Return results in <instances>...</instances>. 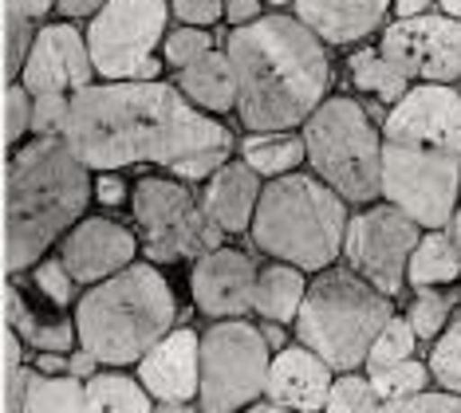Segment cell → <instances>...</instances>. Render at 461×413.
<instances>
[{
    "instance_id": "1",
    "label": "cell",
    "mask_w": 461,
    "mask_h": 413,
    "mask_svg": "<svg viewBox=\"0 0 461 413\" xmlns=\"http://www.w3.org/2000/svg\"><path fill=\"white\" fill-rule=\"evenodd\" d=\"M59 138L83 166H170L205 146H233V134L162 79H103L71 91Z\"/></svg>"
},
{
    "instance_id": "2",
    "label": "cell",
    "mask_w": 461,
    "mask_h": 413,
    "mask_svg": "<svg viewBox=\"0 0 461 413\" xmlns=\"http://www.w3.org/2000/svg\"><path fill=\"white\" fill-rule=\"evenodd\" d=\"M383 197L422 229H446L461 201V91L411 83L383 119Z\"/></svg>"
},
{
    "instance_id": "3",
    "label": "cell",
    "mask_w": 461,
    "mask_h": 413,
    "mask_svg": "<svg viewBox=\"0 0 461 413\" xmlns=\"http://www.w3.org/2000/svg\"><path fill=\"white\" fill-rule=\"evenodd\" d=\"M237 76V119L245 130H296L328 99V44L300 16H257L225 40Z\"/></svg>"
},
{
    "instance_id": "4",
    "label": "cell",
    "mask_w": 461,
    "mask_h": 413,
    "mask_svg": "<svg viewBox=\"0 0 461 413\" xmlns=\"http://www.w3.org/2000/svg\"><path fill=\"white\" fill-rule=\"evenodd\" d=\"M91 205V169L68 150L59 134H32L20 142L8 162V272L32 268L48 256L51 245L87 213Z\"/></svg>"
},
{
    "instance_id": "5",
    "label": "cell",
    "mask_w": 461,
    "mask_h": 413,
    "mask_svg": "<svg viewBox=\"0 0 461 413\" xmlns=\"http://www.w3.org/2000/svg\"><path fill=\"white\" fill-rule=\"evenodd\" d=\"M76 338L99 366H134L177 323V300L158 264H127L76 300Z\"/></svg>"
},
{
    "instance_id": "6",
    "label": "cell",
    "mask_w": 461,
    "mask_h": 413,
    "mask_svg": "<svg viewBox=\"0 0 461 413\" xmlns=\"http://www.w3.org/2000/svg\"><path fill=\"white\" fill-rule=\"evenodd\" d=\"M249 232L253 245L272 260L296 264L303 272H323L343 252L348 201L316 174L292 169L260 189Z\"/></svg>"
},
{
    "instance_id": "7",
    "label": "cell",
    "mask_w": 461,
    "mask_h": 413,
    "mask_svg": "<svg viewBox=\"0 0 461 413\" xmlns=\"http://www.w3.org/2000/svg\"><path fill=\"white\" fill-rule=\"evenodd\" d=\"M394 315L391 295L343 268H323L296 311V338L331 370H359L375 335Z\"/></svg>"
},
{
    "instance_id": "8",
    "label": "cell",
    "mask_w": 461,
    "mask_h": 413,
    "mask_svg": "<svg viewBox=\"0 0 461 413\" xmlns=\"http://www.w3.org/2000/svg\"><path fill=\"white\" fill-rule=\"evenodd\" d=\"M303 157L312 174L328 182L348 205H371L383 197V130L355 99H323L303 119Z\"/></svg>"
},
{
    "instance_id": "9",
    "label": "cell",
    "mask_w": 461,
    "mask_h": 413,
    "mask_svg": "<svg viewBox=\"0 0 461 413\" xmlns=\"http://www.w3.org/2000/svg\"><path fill=\"white\" fill-rule=\"evenodd\" d=\"M131 213L139 225V248L150 264L194 260L225 245V232L182 177H139L131 189Z\"/></svg>"
},
{
    "instance_id": "10",
    "label": "cell",
    "mask_w": 461,
    "mask_h": 413,
    "mask_svg": "<svg viewBox=\"0 0 461 413\" xmlns=\"http://www.w3.org/2000/svg\"><path fill=\"white\" fill-rule=\"evenodd\" d=\"M170 0H103L95 16H87V51L99 79H158L162 59H154Z\"/></svg>"
},
{
    "instance_id": "11",
    "label": "cell",
    "mask_w": 461,
    "mask_h": 413,
    "mask_svg": "<svg viewBox=\"0 0 461 413\" xmlns=\"http://www.w3.org/2000/svg\"><path fill=\"white\" fill-rule=\"evenodd\" d=\"M268 363L272 355L260 327L245 319H217L202 335V413H237L253 406L265 394Z\"/></svg>"
},
{
    "instance_id": "12",
    "label": "cell",
    "mask_w": 461,
    "mask_h": 413,
    "mask_svg": "<svg viewBox=\"0 0 461 413\" xmlns=\"http://www.w3.org/2000/svg\"><path fill=\"white\" fill-rule=\"evenodd\" d=\"M422 237V225L411 220L398 205L383 201V205H366L363 213L348 217V232H343V252L355 275H363L371 288L383 295H398L406 283V260Z\"/></svg>"
},
{
    "instance_id": "13",
    "label": "cell",
    "mask_w": 461,
    "mask_h": 413,
    "mask_svg": "<svg viewBox=\"0 0 461 413\" xmlns=\"http://www.w3.org/2000/svg\"><path fill=\"white\" fill-rule=\"evenodd\" d=\"M383 59H391L411 83H461V20L446 13L394 16L379 36Z\"/></svg>"
},
{
    "instance_id": "14",
    "label": "cell",
    "mask_w": 461,
    "mask_h": 413,
    "mask_svg": "<svg viewBox=\"0 0 461 413\" xmlns=\"http://www.w3.org/2000/svg\"><path fill=\"white\" fill-rule=\"evenodd\" d=\"M16 79L24 83L28 94H44V91L71 94L87 87V83H95V63H91L83 31L71 20L36 28V40L28 48V59Z\"/></svg>"
},
{
    "instance_id": "15",
    "label": "cell",
    "mask_w": 461,
    "mask_h": 413,
    "mask_svg": "<svg viewBox=\"0 0 461 413\" xmlns=\"http://www.w3.org/2000/svg\"><path fill=\"white\" fill-rule=\"evenodd\" d=\"M134 256H139V237L111 217H79L59 237V260L79 288H91L122 272L127 264H134Z\"/></svg>"
},
{
    "instance_id": "16",
    "label": "cell",
    "mask_w": 461,
    "mask_h": 413,
    "mask_svg": "<svg viewBox=\"0 0 461 413\" xmlns=\"http://www.w3.org/2000/svg\"><path fill=\"white\" fill-rule=\"evenodd\" d=\"M253 288H257V264L253 256L237 248H209L194 256L190 268V295L197 311L209 319H240L253 311Z\"/></svg>"
},
{
    "instance_id": "17",
    "label": "cell",
    "mask_w": 461,
    "mask_h": 413,
    "mask_svg": "<svg viewBox=\"0 0 461 413\" xmlns=\"http://www.w3.org/2000/svg\"><path fill=\"white\" fill-rule=\"evenodd\" d=\"M134 366L154 401H194L202 378V335L194 327H170Z\"/></svg>"
},
{
    "instance_id": "18",
    "label": "cell",
    "mask_w": 461,
    "mask_h": 413,
    "mask_svg": "<svg viewBox=\"0 0 461 413\" xmlns=\"http://www.w3.org/2000/svg\"><path fill=\"white\" fill-rule=\"evenodd\" d=\"M8 323L20 335V343L32 351H76V315H68V307H56L48 295L36 292V283L28 280V272H8Z\"/></svg>"
},
{
    "instance_id": "19",
    "label": "cell",
    "mask_w": 461,
    "mask_h": 413,
    "mask_svg": "<svg viewBox=\"0 0 461 413\" xmlns=\"http://www.w3.org/2000/svg\"><path fill=\"white\" fill-rule=\"evenodd\" d=\"M331 390V366L308 346H280L265 374V401L300 413H323Z\"/></svg>"
},
{
    "instance_id": "20",
    "label": "cell",
    "mask_w": 461,
    "mask_h": 413,
    "mask_svg": "<svg viewBox=\"0 0 461 413\" xmlns=\"http://www.w3.org/2000/svg\"><path fill=\"white\" fill-rule=\"evenodd\" d=\"M292 4L303 24L331 48L359 44L391 13V0H292Z\"/></svg>"
},
{
    "instance_id": "21",
    "label": "cell",
    "mask_w": 461,
    "mask_h": 413,
    "mask_svg": "<svg viewBox=\"0 0 461 413\" xmlns=\"http://www.w3.org/2000/svg\"><path fill=\"white\" fill-rule=\"evenodd\" d=\"M260 189H265L260 174L240 157V162H225L209 174L202 205L209 209V217L221 225V232H245L253 225Z\"/></svg>"
},
{
    "instance_id": "22",
    "label": "cell",
    "mask_w": 461,
    "mask_h": 413,
    "mask_svg": "<svg viewBox=\"0 0 461 413\" xmlns=\"http://www.w3.org/2000/svg\"><path fill=\"white\" fill-rule=\"evenodd\" d=\"M177 91L202 111L225 114L237 107V76H233V63H229L225 51H202L197 59H190L185 67H177Z\"/></svg>"
},
{
    "instance_id": "23",
    "label": "cell",
    "mask_w": 461,
    "mask_h": 413,
    "mask_svg": "<svg viewBox=\"0 0 461 413\" xmlns=\"http://www.w3.org/2000/svg\"><path fill=\"white\" fill-rule=\"evenodd\" d=\"M308 292L303 268L285 260H272L268 268H257V288H253V311L272 323H292L300 311V300Z\"/></svg>"
},
{
    "instance_id": "24",
    "label": "cell",
    "mask_w": 461,
    "mask_h": 413,
    "mask_svg": "<svg viewBox=\"0 0 461 413\" xmlns=\"http://www.w3.org/2000/svg\"><path fill=\"white\" fill-rule=\"evenodd\" d=\"M461 275V252L454 248L446 229H426L418 237V245L406 260V280L414 288H446V283H457Z\"/></svg>"
},
{
    "instance_id": "25",
    "label": "cell",
    "mask_w": 461,
    "mask_h": 413,
    "mask_svg": "<svg viewBox=\"0 0 461 413\" xmlns=\"http://www.w3.org/2000/svg\"><path fill=\"white\" fill-rule=\"evenodd\" d=\"M83 413H154L146 386L119 370H95L83 382Z\"/></svg>"
},
{
    "instance_id": "26",
    "label": "cell",
    "mask_w": 461,
    "mask_h": 413,
    "mask_svg": "<svg viewBox=\"0 0 461 413\" xmlns=\"http://www.w3.org/2000/svg\"><path fill=\"white\" fill-rule=\"evenodd\" d=\"M240 157L260 177L292 174L303 166V138L292 130H249V138L240 142Z\"/></svg>"
},
{
    "instance_id": "27",
    "label": "cell",
    "mask_w": 461,
    "mask_h": 413,
    "mask_svg": "<svg viewBox=\"0 0 461 413\" xmlns=\"http://www.w3.org/2000/svg\"><path fill=\"white\" fill-rule=\"evenodd\" d=\"M348 76H351L355 87L366 91V94H375V99L386 103V107H394V103L402 99L406 91H411V79H406L391 59H383L379 48H359V51H351Z\"/></svg>"
},
{
    "instance_id": "28",
    "label": "cell",
    "mask_w": 461,
    "mask_h": 413,
    "mask_svg": "<svg viewBox=\"0 0 461 413\" xmlns=\"http://www.w3.org/2000/svg\"><path fill=\"white\" fill-rule=\"evenodd\" d=\"M16 413H83V382L71 374H40L32 366Z\"/></svg>"
},
{
    "instance_id": "29",
    "label": "cell",
    "mask_w": 461,
    "mask_h": 413,
    "mask_svg": "<svg viewBox=\"0 0 461 413\" xmlns=\"http://www.w3.org/2000/svg\"><path fill=\"white\" fill-rule=\"evenodd\" d=\"M366 382L379 394V401H394V398H411L418 390H426L429 382V366L418 363V358H402V363L379 366V370H366Z\"/></svg>"
},
{
    "instance_id": "30",
    "label": "cell",
    "mask_w": 461,
    "mask_h": 413,
    "mask_svg": "<svg viewBox=\"0 0 461 413\" xmlns=\"http://www.w3.org/2000/svg\"><path fill=\"white\" fill-rule=\"evenodd\" d=\"M454 303H457V295H454V292L418 288L414 303H411V311H406V323L414 327V335H418V338H426V343H429V338H438V335L446 331Z\"/></svg>"
},
{
    "instance_id": "31",
    "label": "cell",
    "mask_w": 461,
    "mask_h": 413,
    "mask_svg": "<svg viewBox=\"0 0 461 413\" xmlns=\"http://www.w3.org/2000/svg\"><path fill=\"white\" fill-rule=\"evenodd\" d=\"M414 346H418V335H414V327L406 323V315H391V319L383 323V331L375 335L371 351H366V370L402 363V358L414 355Z\"/></svg>"
},
{
    "instance_id": "32",
    "label": "cell",
    "mask_w": 461,
    "mask_h": 413,
    "mask_svg": "<svg viewBox=\"0 0 461 413\" xmlns=\"http://www.w3.org/2000/svg\"><path fill=\"white\" fill-rule=\"evenodd\" d=\"M426 366H429V378H434L442 390H449V394H461V315L454 323H446V331L434 343Z\"/></svg>"
},
{
    "instance_id": "33",
    "label": "cell",
    "mask_w": 461,
    "mask_h": 413,
    "mask_svg": "<svg viewBox=\"0 0 461 413\" xmlns=\"http://www.w3.org/2000/svg\"><path fill=\"white\" fill-rule=\"evenodd\" d=\"M24 272H28V280L36 283V292L48 295L56 307H76V300H79L76 288L79 283L71 280V272L64 268V260L59 256H40L32 268H24Z\"/></svg>"
},
{
    "instance_id": "34",
    "label": "cell",
    "mask_w": 461,
    "mask_h": 413,
    "mask_svg": "<svg viewBox=\"0 0 461 413\" xmlns=\"http://www.w3.org/2000/svg\"><path fill=\"white\" fill-rule=\"evenodd\" d=\"M375 406H379V394L371 390V382L359 374H343L331 378L323 413H375Z\"/></svg>"
},
{
    "instance_id": "35",
    "label": "cell",
    "mask_w": 461,
    "mask_h": 413,
    "mask_svg": "<svg viewBox=\"0 0 461 413\" xmlns=\"http://www.w3.org/2000/svg\"><path fill=\"white\" fill-rule=\"evenodd\" d=\"M209 48H213V31H209V28L182 24V28H174V31H166V36H162V56H166V63H170L174 71L185 67V63L197 59Z\"/></svg>"
},
{
    "instance_id": "36",
    "label": "cell",
    "mask_w": 461,
    "mask_h": 413,
    "mask_svg": "<svg viewBox=\"0 0 461 413\" xmlns=\"http://www.w3.org/2000/svg\"><path fill=\"white\" fill-rule=\"evenodd\" d=\"M36 20H28V16H13V13H5V76L8 83H13L20 76V67H24V59H28V48H32V40H36Z\"/></svg>"
},
{
    "instance_id": "37",
    "label": "cell",
    "mask_w": 461,
    "mask_h": 413,
    "mask_svg": "<svg viewBox=\"0 0 461 413\" xmlns=\"http://www.w3.org/2000/svg\"><path fill=\"white\" fill-rule=\"evenodd\" d=\"M28 134H32V94L24 91L20 79H13L5 94V142L20 146Z\"/></svg>"
},
{
    "instance_id": "38",
    "label": "cell",
    "mask_w": 461,
    "mask_h": 413,
    "mask_svg": "<svg viewBox=\"0 0 461 413\" xmlns=\"http://www.w3.org/2000/svg\"><path fill=\"white\" fill-rule=\"evenodd\" d=\"M375 413H461V394L449 390H418L411 398H394V401H379Z\"/></svg>"
},
{
    "instance_id": "39",
    "label": "cell",
    "mask_w": 461,
    "mask_h": 413,
    "mask_svg": "<svg viewBox=\"0 0 461 413\" xmlns=\"http://www.w3.org/2000/svg\"><path fill=\"white\" fill-rule=\"evenodd\" d=\"M229 154H233V146H205V150H194V154L170 162V169H174V177H182V182H205L217 166L229 162Z\"/></svg>"
},
{
    "instance_id": "40",
    "label": "cell",
    "mask_w": 461,
    "mask_h": 413,
    "mask_svg": "<svg viewBox=\"0 0 461 413\" xmlns=\"http://www.w3.org/2000/svg\"><path fill=\"white\" fill-rule=\"evenodd\" d=\"M68 103H71V94H64V91L32 94V134H59L64 130Z\"/></svg>"
},
{
    "instance_id": "41",
    "label": "cell",
    "mask_w": 461,
    "mask_h": 413,
    "mask_svg": "<svg viewBox=\"0 0 461 413\" xmlns=\"http://www.w3.org/2000/svg\"><path fill=\"white\" fill-rule=\"evenodd\" d=\"M170 13L182 20V24L213 28L217 20L225 16V0H170Z\"/></svg>"
},
{
    "instance_id": "42",
    "label": "cell",
    "mask_w": 461,
    "mask_h": 413,
    "mask_svg": "<svg viewBox=\"0 0 461 413\" xmlns=\"http://www.w3.org/2000/svg\"><path fill=\"white\" fill-rule=\"evenodd\" d=\"M91 197L99 201V205H122V201H131V189L127 182L119 177V169H95V177H91Z\"/></svg>"
},
{
    "instance_id": "43",
    "label": "cell",
    "mask_w": 461,
    "mask_h": 413,
    "mask_svg": "<svg viewBox=\"0 0 461 413\" xmlns=\"http://www.w3.org/2000/svg\"><path fill=\"white\" fill-rule=\"evenodd\" d=\"M5 13L13 16H28V20H44L48 13H56V0H5Z\"/></svg>"
},
{
    "instance_id": "44",
    "label": "cell",
    "mask_w": 461,
    "mask_h": 413,
    "mask_svg": "<svg viewBox=\"0 0 461 413\" xmlns=\"http://www.w3.org/2000/svg\"><path fill=\"white\" fill-rule=\"evenodd\" d=\"M99 370V358L91 351H83V346H76V351H68V374L79 378V382H87L91 374Z\"/></svg>"
},
{
    "instance_id": "45",
    "label": "cell",
    "mask_w": 461,
    "mask_h": 413,
    "mask_svg": "<svg viewBox=\"0 0 461 413\" xmlns=\"http://www.w3.org/2000/svg\"><path fill=\"white\" fill-rule=\"evenodd\" d=\"M260 4L265 0H225V20L229 24H249V20H257L260 16Z\"/></svg>"
},
{
    "instance_id": "46",
    "label": "cell",
    "mask_w": 461,
    "mask_h": 413,
    "mask_svg": "<svg viewBox=\"0 0 461 413\" xmlns=\"http://www.w3.org/2000/svg\"><path fill=\"white\" fill-rule=\"evenodd\" d=\"M103 8V0H56V13L64 20H87Z\"/></svg>"
},
{
    "instance_id": "47",
    "label": "cell",
    "mask_w": 461,
    "mask_h": 413,
    "mask_svg": "<svg viewBox=\"0 0 461 413\" xmlns=\"http://www.w3.org/2000/svg\"><path fill=\"white\" fill-rule=\"evenodd\" d=\"M40 374H68V355L59 351H36V363H32Z\"/></svg>"
},
{
    "instance_id": "48",
    "label": "cell",
    "mask_w": 461,
    "mask_h": 413,
    "mask_svg": "<svg viewBox=\"0 0 461 413\" xmlns=\"http://www.w3.org/2000/svg\"><path fill=\"white\" fill-rule=\"evenodd\" d=\"M429 4H434V0H391L394 16H418V13H429Z\"/></svg>"
},
{
    "instance_id": "49",
    "label": "cell",
    "mask_w": 461,
    "mask_h": 413,
    "mask_svg": "<svg viewBox=\"0 0 461 413\" xmlns=\"http://www.w3.org/2000/svg\"><path fill=\"white\" fill-rule=\"evenodd\" d=\"M260 335H265L268 351H280V346L288 343V338H285V331H280V323H272V319H265V327H260Z\"/></svg>"
},
{
    "instance_id": "50",
    "label": "cell",
    "mask_w": 461,
    "mask_h": 413,
    "mask_svg": "<svg viewBox=\"0 0 461 413\" xmlns=\"http://www.w3.org/2000/svg\"><path fill=\"white\" fill-rule=\"evenodd\" d=\"M446 232H449V240H454V248L461 252V205L449 213V220H446Z\"/></svg>"
},
{
    "instance_id": "51",
    "label": "cell",
    "mask_w": 461,
    "mask_h": 413,
    "mask_svg": "<svg viewBox=\"0 0 461 413\" xmlns=\"http://www.w3.org/2000/svg\"><path fill=\"white\" fill-rule=\"evenodd\" d=\"M154 413H197V409H190L185 401H158V406H154Z\"/></svg>"
},
{
    "instance_id": "52",
    "label": "cell",
    "mask_w": 461,
    "mask_h": 413,
    "mask_svg": "<svg viewBox=\"0 0 461 413\" xmlns=\"http://www.w3.org/2000/svg\"><path fill=\"white\" fill-rule=\"evenodd\" d=\"M237 413H300V409H285V406H272V401H265V406H245Z\"/></svg>"
},
{
    "instance_id": "53",
    "label": "cell",
    "mask_w": 461,
    "mask_h": 413,
    "mask_svg": "<svg viewBox=\"0 0 461 413\" xmlns=\"http://www.w3.org/2000/svg\"><path fill=\"white\" fill-rule=\"evenodd\" d=\"M438 8H442L446 16H457L461 20V0H438Z\"/></svg>"
},
{
    "instance_id": "54",
    "label": "cell",
    "mask_w": 461,
    "mask_h": 413,
    "mask_svg": "<svg viewBox=\"0 0 461 413\" xmlns=\"http://www.w3.org/2000/svg\"><path fill=\"white\" fill-rule=\"evenodd\" d=\"M0 197H5V154H0Z\"/></svg>"
},
{
    "instance_id": "55",
    "label": "cell",
    "mask_w": 461,
    "mask_h": 413,
    "mask_svg": "<svg viewBox=\"0 0 461 413\" xmlns=\"http://www.w3.org/2000/svg\"><path fill=\"white\" fill-rule=\"evenodd\" d=\"M268 4H292V0H268Z\"/></svg>"
}]
</instances>
